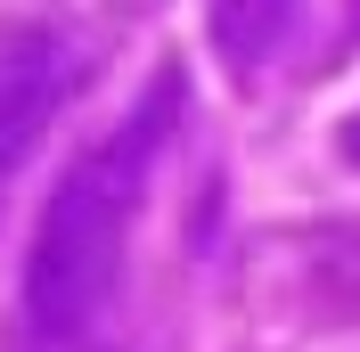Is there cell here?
<instances>
[{
	"label": "cell",
	"instance_id": "cell-1",
	"mask_svg": "<svg viewBox=\"0 0 360 352\" xmlns=\"http://www.w3.org/2000/svg\"><path fill=\"white\" fill-rule=\"evenodd\" d=\"M188 82L180 66H156V82L115 115L107 132L49 180L33 238L17 270V336L41 352H98L131 287V230L156 189V164L180 132Z\"/></svg>",
	"mask_w": 360,
	"mask_h": 352
},
{
	"label": "cell",
	"instance_id": "cell-2",
	"mask_svg": "<svg viewBox=\"0 0 360 352\" xmlns=\"http://www.w3.org/2000/svg\"><path fill=\"white\" fill-rule=\"evenodd\" d=\"M74 74H82V49L58 17H0V164H17L58 123Z\"/></svg>",
	"mask_w": 360,
	"mask_h": 352
},
{
	"label": "cell",
	"instance_id": "cell-3",
	"mask_svg": "<svg viewBox=\"0 0 360 352\" xmlns=\"http://www.w3.org/2000/svg\"><path fill=\"white\" fill-rule=\"evenodd\" d=\"M295 17H303V0H205V49L221 58L229 82H262Z\"/></svg>",
	"mask_w": 360,
	"mask_h": 352
},
{
	"label": "cell",
	"instance_id": "cell-4",
	"mask_svg": "<svg viewBox=\"0 0 360 352\" xmlns=\"http://www.w3.org/2000/svg\"><path fill=\"white\" fill-rule=\"evenodd\" d=\"M352 17H344V49H360V0H344Z\"/></svg>",
	"mask_w": 360,
	"mask_h": 352
}]
</instances>
